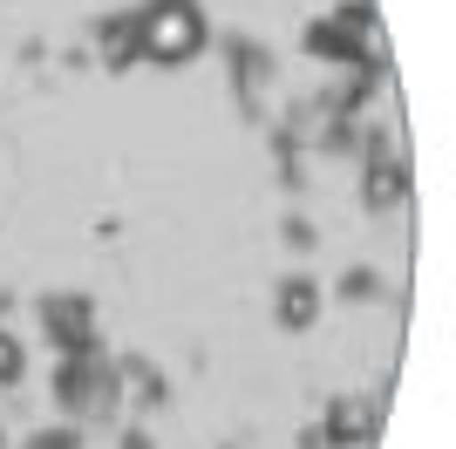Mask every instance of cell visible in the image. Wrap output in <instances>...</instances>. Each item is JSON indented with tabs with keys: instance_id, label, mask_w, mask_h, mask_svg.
<instances>
[{
	"instance_id": "cell-6",
	"label": "cell",
	"mask_w": 456,
	"mask_h": 449,
	"mask_svg": "<svg viewBox=\"0 0 456 449\" xmlns=\"http://www.w3.org/2000/svg\"><path fill=\"white\" fill-rule=\"evenodd\" d=\"M314 314H321V286L314 280H286V293H280V320L300 334V327H314Z\"/></svg>"
},
{
	"instance_id": "cell-5",
	"label": "cell",
	"mask_w": 456,
	"mask_h": 449,
	"mask_svg": "<svg viewBox=\"0 0 456 449\" xmlns=\"http://www.w3.org/2000/svg\"><path fill=\"white\" fill-rule=\"evenodd\" d=\"M375 429V409H368L362 395H341V402H334V422H327V443H362V436Z\"/></svg>"
},
{
	"instance_id": "cell-9",
	"label": "cell",
	"mask_w": 456,
	"mask_h": 449,
	"mask_svg": "<svg viewBox=\"0 0 456 449\" xmlns=\"http://www.w3.org/2000/svg\"><path fill=\"white\" fill-rule=\"evenodd\" d=\"M116 381H130L136 402H157V395H164V374H157L151 361H123V368H116Z\"/></svg>"
},
{
	"instance_id": "cell-3",
	"label": "cell",
	"mask_w": 456,
	"mask_h": 449,
	"mask_svg": "<svg viewBox=\"0 0 456 449\" xmlns=\"http://www.w3.org/2000/svg\"><path fill=\"white\" fill-rule=\"evenodd\" d=\"M61 402L76 415H110L116 409V368L95 355V347L69 355V368H61Z\"/></svg>"
},
{
	"instance_id": "cell-8",
	"label": "cell",
	"mask_w": 456,
	"mask_h": 449,
	"mask_svg": "<svg viewBox=\"0 0 456 449\" xmlns=\"http://www.w3.org/2000/svg\"><path fill=\"white\" fill-rule=\"evenodd\" d=\"M102 61H110V69H130L136 61V20H110V28H102Z\"/></svg>"
},
{
	"instance_id": "cell-2",
	"label": "cell",
	"mask_w": 456,
	"mask_h": 449,
	"mask_svg": "<svg viewBox=\"0 0 456 449\" xmlns=\"http://www.w3.org/2000/svg\"><path fill=\"white\" fill-rule=\"evenodd\" d=\"M306 48H314V55H334V61H368V48H375V14H368L362 0H347V7H334L327 20L306 28Z\"/></svg>"
},
{
	"instance_id": "cell-10",
	"label": "cell",
	"mask_w": 456,
	"mask_h": 449,
	"mask_svg": "<svg viewBox=\"0 0 456 449\" xmlns=\"http://www.w3.org/2000/svg\"><path fill=\"white\" fill-rule=\"evenodd\" d=\"M14 374H20V340L7 334V327H0V388H7Z\"/></svg>"
},
{
	"instance_id": "cell-7",
	"label": "cell",
	"mask_w": 456,
	"mask_h": 449,
	"mask_svg": "<svg viewBox=\"0 0 456 449\" xmlns=\"http://www.w3.org/2000/svg\"><path fill=\"white\" fill-rule=\"evenodd\" d=\"M402 191H409V170H402V164H368V177H362V198H368V205H395V198H402Z\"/></svg>"
},
{
	"instance_id": "cell-11",
	"label": "cell",
	"mask_w": 456,
	"mask_h": 449,
	"mask_svg": "<svg viewBox=\"0 0 456 449\" xmlns=\"http://www.w3.org/2000/svg\"><path fill=\"white\" fill-rule=\"evenodd\" d=\"M35 449H76V436H69V429H55V436H35Z\"/></svg>"
},
{
	"instance_id": "cell-1",
	"label": "cell",
	"mask_w": 456,
	"mask_h": 449,
	"mask_svg": "<svg viewBox=\"0 0 456 449\" xmlns=\"http://www.w3.org/2000/svg\"><path fill=\"white\" fill-rule=\"evenodd\" d=\"M136 61H191L205 48V14H198V0H151V7H136Z\"/></svg>"
},
{
	"instance_id": "cell-4",
	"label": "cell",
	"mask_w": 456,
	"mask_h": 449,
	"mask_svg": "<svg viewBox=\"0 0 456 449\" xmlns=\"http://www.w3.org/2000/svg\"><path fill=\"white\" fill-rule=\"evenodd\" d=\"M41 327H48L69 355L95 347V306H89V299H41Z\"/></svg>"
}]
</instances>
